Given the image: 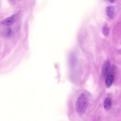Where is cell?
I'll use <instances>...</instances> for the list:
<instances>
[{
  "mask_svg": "<svg viewBox=\"0 0 121 121\" xmlns=\"http://www.w3.org/2000/svg\"><path fill=\"white\" fill-rule=\"evenodd\" d=\"M110 68V62L109 60H107L104 67V75L105 77H106V76L109 73Z\"/></svg>",
  "mask_w": 121,
  "mask_h": 121,
  "instance_id": "cell-6",
  "label": "cell"
},
{
  "mask_svg": "<svg viewBox=\"0 0 121 121\" xmlns=\"http://www.w3.org/2000/svg\"><path fill=\"white\" fill-rule=\"evenodd\" d=\"M14 21H15V17L14 16H12L3 20L1 22V24L5 26H9L12 25L14 23Z\"/></svg>",
  "mask_w": 121,
  "mask_h": 121,
  "instance_id": "cell-4",
  "label": "cell"
},
{
  "mask_svg": "<svg viewBox=\"0 0 121 121\" xmlns=\"http://www.w3.org/2000/svg\"><path fill=\"white\" fill-rule=\"evenodd\" d=\"M105 77V86L107 88H109L111 86L113 83L114 80V76L112 74L108 73Z\"/></svg>",
  "mask_w": 121,
  "mask_h": 121,
  "instance_id": "cell-3",
  "label": "cell"
},
{
  "mask_svg": "<svg viewBox=\"0 0 121 121\" xmlns=\"http://www.w3.org/2000/svg\"><path fill=\"white\" fill-rule=\"evenodd\" d=\"M88 100L86 95L81 94L78 98L76 102V107L78 113L79 114H83L85 113L87 107Z\"/></svg>",
  "mask_w": 121,
  "mask_h": 121,
  "instance_id": "cell-1",
  "label": "cell"
},
{
  "mask_svg": "<svg viewBox=\"0 0 121 121\" xmlns=\"http://www.w3.org/2000/svg\"><path fill=\"white\" fill-rule=\"evenodd\" d=\"M102 33L105 36H107L109 35V30L107 24H105L103 26L102 28Z\"/></svg>",
  "mask_w": 121,
  "mask_h": 121,
  "instance_id": "cell-7",
  "label": "cell"
},
{
  "mask_svg": "<svg viewBox=\"0 0 121 121\" xmlns=\"http://www.w3.org/2000/svg\"><path fill=\"white\" fill-rule=\"evenodd\" d=\"M106 12L108 17L111 19H112L115 13V7L112 6H108L106 9Z\"/></svg>",
  "mask_w": 121,
  "mask_h": 121,
  "instance_id": "cell-2",
  "label": "cell"
},
{
  "mask_svg": "<svg viewBox=\"0 0 121 121\" xmlns=\"http://www.w3.org/2000/svg\"><path fill=\"white\" fill-rule=\"evenodd\" d=\"M116 0H109V1L111 3H114Z\"/></svg>",
  "mask_w": 121,
  "mask_h": 121,
  "instance_id": "cell-8",
  "label": "cell"
},
{
  "mask_svg": "<svg viewBox=\"0 0 121 121\" xmlns=\"http://www.w3.org/2000/svg\"><path fill=\"white\" fill-rule=\"evenodd\" d=\"M112 106V100L110 98H106L104 102V107L105 110H109Z\"/></svg>",
  "mask_w": 121,
  "mask_h": 121,
  "instance_id": "cell-5",
  "label": "cell"
}]
</instances>
